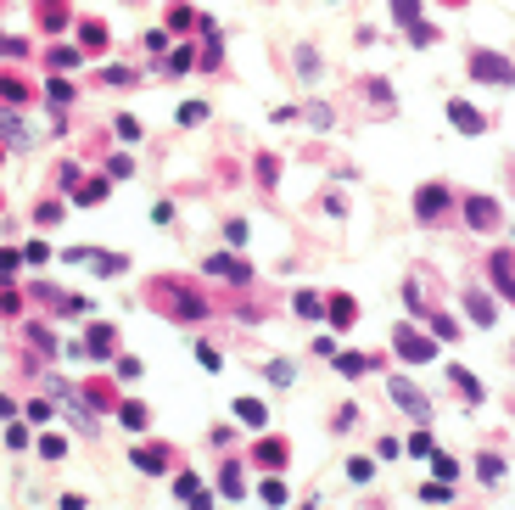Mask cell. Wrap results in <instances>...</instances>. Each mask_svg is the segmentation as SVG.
I'll return each instance as SVG.
<instances>
[{
    "instance_id": "6da1fadb",
    "label": "cell",
    "mask_w": 515,
    "mask_h": 510,
    "mask_svg": "<svg viewBox=\"0 0 515 510\" xmlns=\"http://www.w3.org/2000/svg\"><path fill=\"white\" fill-rule=\"evenodd\" d=\"M465 68H470V79H482V84H510L515 79V62L499 57V51H470Z\"/></svg>"
},
{
    "instance_id": "7a4b0ae2",
    "label": "cell",
    "mask_w": 515,
    "mask_h": 510,
    "mask_svg": "<svg viewBox=\"0 0 515 510\" xmlns=\"http://www.w3.org/2000/svg\"><path fill=\"white\" fill-rule=\"evenodd\" d=\"M392 342H398V354H403L409 364H420V359H432V354H437V348H432L415 325H398V337H392Z\"/></svg>"
},
{
    "instance_id": "3957f363",
    "label": "cell",
    "mask_w": 515,
    "mask_h": 510,
    "mask_svg": "<svg viewBox=\"0 0 515 510\" xmlns=\"http://www.w3.org/2000/svg\"><path fill=\"white\" fill-rule=\"evenodd\" d=\"M448 118H454V129H459V135H482V129H487V124H482V112H476L470 101H448Z\"/></svg>"
},
{
    "instance_id": "277c9868",
    "label": "cell",
    "mask_w": 515,
    "mask_h": 510,
    "mask_svg": "<svg viewBox=\"0 0 515 510\" xmlns=\"http://www.w3.org/2000/svg\"><path fill=\"white\" fill-rule=\"evenodd\" d=\"M465 219H470L476 230H493V224H499V202H493V197H470V202H465Z\"/></svg>"
},
{
    "instance_id": "5b68a950",
    "label": "cell",
    "mask_w": 515,
    "mask_h": 510,
    "mask_svg": "<svg viewBox=\"0 0 515 510\" xmlns=\"http://www.w3.org/2000/svg\"><path fill=\"white\" fill-rule=\"evenodd\" d=\"M392 398H398V404H403V410H409L415 421H426V398H420V393H415L409 381H392Z\"/></svg>"
},
{
    "instance_id": "8992f818",
    "label": "cell",
    "mask_w": 515,
    "mask_h": 510,
    "mask_svg": "<svg viewBox=\"0 0 515 510\" xmlns=\"http://www.w3.org/2000/svg\"><path fill=\"white\" fill-rule=\"evenodd\" d=\"M415 208H420V219H437V208H448V191H442V185H426V191L415 197Z\"/></svg>"
},
{
    "instance_id": "52a82bcc",
    "label": "cell",
    "mask_w": 515,
    "mask_h": 510,
    "mask_svg": "<svg viewBox=\"0 0 515 510\" xmlns=\"http://www.w3.org/2000/svg\"><path fill=\"white\" fill-rule=\"evenodd\" d=\"M510 258H515V253H493L487 264H493V281H499V286L515 297V264H510Z\"/></svg>"
},
{
    "instance_id": "ba28073f",
    "label": "cell",
    "mask_w": 515,
    "mask_h": 510,
    "mask_svg": "<svg viewBox=\"0 0 515 510\" xmlns=\"http://www.w3.org/2000/svg\"><path fill=\"white\" fill-rule=\"evenodd\" d=\"M208 270H213V275H224V281H247V264H241V258H230V253L208 258Z\"/></svg>"
},
{
    "instance_id": "9c48e42d",
    "label": "cell",
    "mask_w": 515,
    "mask_h": 510,
    "mask_svg": "<svg viewBox=\"0 0 515 510\" xmlns=\"http://www.w3.org/2000/svg\"><path fill=\"white\" fill-rule=\"evenodd\" d=\"M84 348H90L95 359H107V354H112V325H90V342H84Z\"/></svg>"
},
{
    "instance_id": "30bf717a",
    "label": "cell",
    "mask_w": 515,
    "mask_h": 510,
    "mask_svg": "<svg viewBox=\"0 0 515 510\" xmlns=\"http://www.w3.org/2000/svg\"><path fill=\"white\" fill-rule=\"evenodd\" d=\"M331 320H336V325H353V320H359L353 297H331Z\"/></svg>"
},
{
    "instance_id": "8fae6325",
    "label": "cell",
    "mask_w": 515,
    "mask_h": 510,
    "mask_svg": "<svg viewBox=\"0 0 515 510\" xmlns=\"http://www.w3.org/2000/svg\"><path fill=\"white\" fill-rule=\"evenodd\" d=\"M454 387H459V393H465V398H470V404H476V398H482V381H476V376H470V370H459V364H454Z\"/></svg>"
},
{
    "instance_id": "7c38bea8",
    "label": "cell",
    "mask_w": 515,
    "mask_h": 510,
    "mask_svg": "<svg viewBox=\"0 0 515 510\" xmlns=\"http://www.w3.org/2000/svg\"><path fill=\"white\" fill-rule=\"evenodd\" d=\"M135 465H141V471H162L168 454H162V448H135Z\"/></svg>"
},
{
    "instance_id": "4fadbf2b",
    "label": "cell",
    "mask_w": 515,
    "mask_h": 510,
    "mask_svg": "<svg viewBox=\"0 0 515 510\" xmlns=\"http://www.w3.org/2000/svg\"><path fill=\"white\" fill-rule=\"evenodd\" d=\"M235 415H241L247 427H264V404H258V398H241V404H235Z\"/></svg>"
},
{
    "instance_id": "5bb4252c",
    "label": "cell",
    "mask_w": 515,
    "mask_h": 510,
    "mask_svg": "<svg viewBox=\"0 0 515 510\" xmlns=\"http://www.w3.org/2000/svg\"><path fill=\"white\" fill-rule=\"evenodd\" d=\"M470 314H476V325H493V303L482 291H470Z\"/></svg>"
},
{
    "instance_id": "9a60e30c",
    "label": "cell",
    "mask_w": 515,
    "mask_h": 510,
    "mask_svg": "<svg viewBox=\"0 0 515 510\" xmlns=\"http://www.w3.org/2000/svg\"><path fill=\"white\" fill-rule=\"evenodd\" d=\"M348 477H353V482H369V477H375V465H369V460H348Z\"/></svg>"
},
{
    "instance_id": "2e32d148",
    "label": "cell",
    "mask_w": 515,
    "mask_h": 510,
    "mask_svg": "<svg viewBox=\"0 0 515 510\" xmlns=\"http://www.w3.org/2000/svg\"><path fill=\"white\" fill-rule=\"evenodd\" d=\"M409 40H415V45H432V40H437V28H432V23H415V28H409Z\"/></svg>"
},
{
    "instance_id": "e0dca14e",
    "label": "cell",
    "mask_w": 515,
    "mask_h": 510,
    "mask_svg": "<svg viewBox=\"0 0 515 510\" xmlns=\"http://www.w3.org/2000/svg\"><path fill=\"white\" fill-rule=\"evenodd\" d=\"M297 314H302V320H314V314H319V297H314V291H302V297H297Z\"/></svg>"
},
{
    "instance_id": "ac0fdd59",
    "label": "cell",
    "mask_w": 515,
    "mask_h": 510,
    "mask_svg": "<svg viewBox=\"0 0 515 510\" xmlns=\"http://www.w3.org/2000/svg\"><path fill=\"white\" fill-rule=\"evenodd\" d=\"M476 471H482V477H487V482H499V477H504V465H499V460H493V454H482V465H476Z\"/></svg>"
},
{
    "instance_id": "d6986e66",
    "label": "cell",
    "mask_w": 515,
    "mask_h": 510,
    "mask_svg": "<svg viewBox=\"0 0 515 510\" xmlns=\"http://www.w3.org/2000/svg\"><path fill=\"white\" fill-rule=\"evenodd\" d=\"M392 11H398L409 28H415V11H420V0H392Z\"/></svg>"
},
{
    "instance_id": "ffe728a7",
    "label": "cell",
    "mask_w": 515,
    "mask_h": 510,
    "mask_svg": "<svg viewBox=\"0 0 515 510\" xmlns=\"http://www.w3.org/2000/svg\"><path fill=\"white\" fill-rule=\"evenodd\" d=\"M202 118H208V112H202L196 101H185V107H179V124H202Z\"/></svg>"
},
{
    "instance_id": "44dd1931",
    "label": "cell",
    "mask_w": 515,
    "mask_h": 510,
    "mask_svg": "<svg viewBox=\"0 0 515 510\" xmlns=\"http://www.w3.org/2000/svg\"><path fill=\"white\" fill-rule=\"evenodd\" d=\"M124 427H146V410L141 404H124Z\"/></svg>"
},
{
    "instance_id": "7402d4cb",
    "label": "cell",
    "mask_w": 515,
    "mask_h": 510,
    "mask_svg": "<svg viewBox=\"0 0 515 510\" xmlns=\"http://www.w3.org/2000/svg\"><path fill=\"white\" fill-rule=\"evenodd\" d=\"M269 381H280V387H286V381H292V364L275 359V364H269Z\"/></svg>"
},
{
    "instance_id": "603a6c76",
    "label": "cell",
    "mask_w": 515,
    "mask_h": 510,
    "mask_svg": "<svg viewBox=\"0 0 515 510\" xmlns=\"http://www.w3.org/2000/svg\"><path fill=\"white\" fill-rule=\"evenodd\" d=\"M448 6H459V0H448Z\"/></svg>"
}]
</instances>
